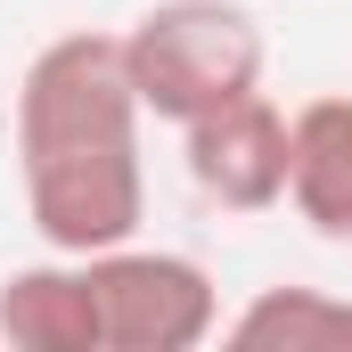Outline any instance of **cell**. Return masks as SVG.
<instances>
[{
    "label": "cell",
    "mask_w": 352,
    "mask_h": 352,
    "mask_svg": "<svg viewBox=\"0 0 352 352\" xmlns=\"http://www.w3.org/2000/svg\"><path fill=\"white\" fill-rule=\"evenodd\" d=\"M140 90L123 74V33H58L16 82L25 213L50 254H107L140 238Z\"/></svg>",
    "instance_id": "obj_1"
},
{
    "label": "cell",
    "mask_w": 352,
    "mask_h": 352,
    "mask_svg": "<svg viewBox=\"0 0 352 352\" xmlns=\"http://www.w3.org/2000/svg\"><path fill=\"white\" fill-rule=\"evenodd\" d=\"M123 74L156 123H197L263 90V25L238 0H156L123 33Z\"/></svg>",
    "instance_id": "obj_2"
},
{
    "label": "cell",
    "mask_w": 352,
    "mask_h": 352,
    "mask_svg": "<svg viewBox=\"0 0 352 352\" xmlns=\"http://www.w3.org/2000/svg\"><path fill=\"white\" fill-rule=\"evenodd\" d=\"M90 287H98V336L107 352H197L213 328H221V295L205 263L188 254H164V246H107V254H82Z\"/></svg>",
    "instance_id": "obj_3"
},
{
    "label": "cell",
    "mask_w": 352,
    "mask_h": 352,
    "mask_svg": "<svg viewBox=\"0 0 352 352\" xmlns=\"http://www.w3.org/2000/svg\"><path fill=\"white\" fill-rule=\"evenodd\" d=\"M180 156H188V180L230 213L287 205V115L270 107V90H246V98L180 123Z\"/></svg>",
    "instance_id": "obj_4"
},
{
    "label": "cell",
    "mask_w": 352,
    "mask_h": 352,
    "mask_svg": "<svg viewBox=\"0 0 352 352\" xmlns=\"http://www.w3.org/2000/svg\"><path fill=\"white\" fill-rule=\"evenodd\" d=\"M0 344L16 352H107L98 336V287L82 254L8 270L0 278Z\"/></svg>",
    "instance_id": "obj_5"
},
{
    "label": "cell",
    "mask_w": 352,
    "mask_h": 352,
    "mask_svg": "<svg viewBox=\"0 0 352 352\" xmlns=\"http://www.w3.org/2000/svg\"><path fill=\"white\" fill-rule=\"evenodd\" d=\"M287 205L352 246V98H303L287 115Z\"/></svg>",
    "instance_id": "obj_6"
},
{
    "label": "cell",
    "mask_w": 352,
    "mask_h": 352,
    "mask_svg": "<svg viewBox=\"0 0 352 352\" xmlns=\"http://www.w3.org/2000/svg\"><path fill=\"white\" fill-rule=\"evenodd\" d=\"M238 352H352V295L328 287H263L238 320H230Z\"/></svg>",
    "instance_id": "obj_7"
}]
</instances>
